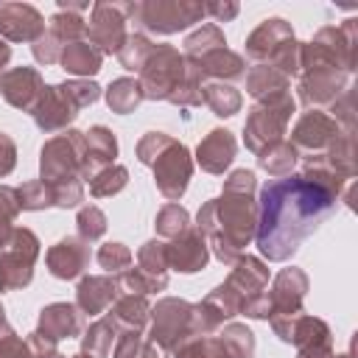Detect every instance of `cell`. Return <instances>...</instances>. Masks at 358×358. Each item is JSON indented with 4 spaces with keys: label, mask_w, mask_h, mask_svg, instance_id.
<instances>
[{
    "label": "cell",
    "mask_w": 358,
    "mask_h": 358,
    "mask_svg": "<svg viewBox=\"0 0 358 358\" xmlns=\"http://www.w3.org/2000/svg\"><path fill=\"white\" fill-rule=\"evenodd\" d=\"M344 179L324 165L305 159L302 173L271 179L257 201V246L263 257L288 260L299 243L333 213Z\"/></svg>",
    "instance_id": "cell-1"
},
{
    "label": "cell",
    "mask_w": 358,
    "mask_h": 358,
    "mask_svg": "<svg viewBox=\"0 0 358 358\" xmlns=\"http://www.w3.org/2000/svg\"><path fill=\"white\" fill-rule=\"evenodd\" d=\"M196 229L224 266H235L243 257V246H249L257 232V204L252 193L224 190L221 199H210L199 210Z\"/></svg>",
    "instance_id": "cell-2"
},
{
    "label": "cell",
    "mask_w": 358,
    "mask_h": 358,
    "mask_svg": "<svg viewBox=\"0 0 358 358\" xmlns=\"http://www.w3.org/2000/svg\"><path fill=\"white\" fill-rule=\"evenodd\" d=\"M81 165H84V131L67 129L42 145L39 179L50 185L53 207L67 210L84 199Z\"/></svg>",
    "instance_id": "cell-3"
},
{
    "label": "cell",
    "mask_w": 358,
    "mask_h": 358,
    "mask_svg": "<svg viewBox=\"0 0 358 358\" xmlns=\"http://www.w3.org/2000/svg\"><path fill=\"white\" fill-rule=\"evenodd\" d=\"M101 98V87L95 81H84V78H73L64 84H53L45 87L36 109H34V120L42 131H59L67 129L78 112L90 103H95Z\"/></svg>",
    "instance_id": "cell-4"
},
{
    "label": "cell",
    "mask_w": 358,
    "mask_h": 358,
    "mask_svg": "<svg viewBox=\"0 0 358 358\" xmlns=\"http://www.w3.org/2000/svg\"><path fill=\"white\" fill-rule=\"evenodd\" d=\"M294 109H296V103L288 92L277 95V98H268V101H257L249 109V117H246V126H243L246 148L252 154H260L271 143H280L285 129H288V120H291Z\"/></svg>",
    "instance_id": "cell-5"
},
{
    "label": "cell",
    "mask_w": 358,
    "mask_h": 358,
    "mask_svg": "<svg viewBox=\"0 0 358 358\" xmlns=\"http://www.w3.org/2000/svg\"><path fill=\"white\" fill-rule=\"evenodd\" d=\"M129 17H134L151 34H176L204 17V3H193V0L129 3Z\"/></svg>",
    "instance_id": "cell-6"
},
{
    "label": "cell",
    "mask_w": 358,
    "mask_h": 358,
    "mask_svg": "<svg viewBox=\"0 0 358 358\" xmlns=\"http://www.w3.org/2000/svg\"><path fill=\"white\" fill-rule=\"evenodd\" d=\"M187 62L185 56L171 45H154L151 56L145 59L140 70V87L143 98L148 101H168V95L185 81Z\"/></svg>",
    "instance_id": "cell-7"
},
{
    "label": "cell",
    "mask_w": 358,
    "mask_h": 358,
    "mask_svg": "<svg viewBox=\"0 0 358 358\" xmlns=\"http://www.w3.org/2000/svg\"><path fill=\"white\" fill-rule=\"evenodd\" d=\"M39 257V238L17 227L8 243L0 249V291H17L25 288L34 280V263Z\"/></svg>",
    "instance_id": "cell-8"
},
{
    "label": "cell",
    "mask_w": 358,
    "mask_h": 358,
    "mask_svg": "<svg viewBox=\"0 0 358 358\" xmlns=\"http://www.w3.org/2000/svg\"><path fill=\"white\" fill-rule=\"evenodd\" d=\"M151 333L148 341L159 347L162 352H173L182 341L193 338V305L185 299H159L151 308Z\"/></svg>",
    "instance_id": "cell-9"
},
{
    "label": "cell",
    "mask_w": 358,
    "mask_h": 358,
    "mask_svg": "<svg viewBox=\"0 0 358 358\" xmlns=\"http://www.w3.org/2000/svg\"><path fill=\"white\" fill-rule=\"evenodd\" d=\"M126 22H129V3H95L92 20L87 25V42L101 53H115L126 42Z\"/></svg>",
    "instance_id": "cell-10"
},
{
    "label": "cell",
    "mask_w": 358,
    "mask_h": 358,
    "mask_svg": "<svg viewBox=\"0 0 358 358\" xmlns=\"http://www.w3.org/2000/svg\"><path fill=\"white\" fill-rule=\"evenodd\" d=\"M151 168H154L157 190L168 201H179L182 193L187 190L190 176H193V159H190L187 145H182L179 140H171L168 148L151 162Z\"/></svg>",
    "instance_id": "cell-11"
},
{
    "label": "cell",
    "mask_w": 358,
    "mask_h": 358,
    "mask_svg": "<svg viewBox=\"0 0 358 358\" xmlns=\"http://www.w3.org/2000/svg\"><path fill=\"white\" fill-rule=\"evenodd\" d=\"M338 134H341V129H338V123H336L327 112L310 109V112H305V115L299 117V123L294 126V131H291V145H294L296 151H308V154L313 157V154H324V151L330 148V143H333Z\"/></svg>",
    "instance_id": "cell-12"
},
{
    "label": "cell",
    "mask_w": 358,
    "mask_h": 358,
    "mask_svg": "<svg viewBox=\"0 0 358 358\" xmlns=\"http://www.w3.org/2000/svg\"><path fill=\"white\" fill-rule=\"evenodd\" d=\"M308 291V277L299 268H282L274 277V285L268 291V302H271V316L268 319H291L305 313L302 310V299Z\"/></svg>",
    "instance_id": "cell-13"
},
{
    "label": "cell",
    "mask_w": 358,
    "mask_h": 358,
    "mask_svg": "<svg viewBox=\"0 0 358 358\" xmlns=\"http://www.w3.org/2000/svg\"><path fill=\"white\" fill-rule=\"evenodd\" d=\"M344 70L336 67H313V70H302V81H299V98L308 106H322V103H333L350 84H347Z\"/></svg>",
    "instance_id": "cell-14"
},
{
    "label": "cell",
    "mask_w": 358,
    "mask_h": 358,
    "mask_svg": "<svg viewBox=\"0 0 358 358\" xmlns=\"http://www.w3.org/2000/svg\"><path fill=\"white\" fill-rule=\"evenodd\" d=\"M0 92L14 109L34 115V109L45 92V84L34 67H11L8 73L0 76Z\"/></svg>",
    "instance_id": "cell-15"
},
{
    "label": "cell",
    "mask_w": 358,
    "mask_h": 358,
    "mask_svg": "<svg viewBox=\"0 0 358 358\" xmlns=\"http://www.w3.org/2000/svg\"><path fill=\"white\" fill-rule=\"evenodd\" d=\"M0 34L11 42L34 45L45 34V20L28 3H6V6H0Z\"/></svg>",
    "instance_id": "cell-16"
},
{
    "label": "cell",
    "mask_w": 358,
    "mask_h": 358,
    "mask_svg": "<svg viewBox=\"0 0 358 358\" xmlns=\"http://www.w3.org/2000/svg\"><path fill=\"white\" fill-rule=\"evenodd\" d=\"M48 271L59 280H76L87 263H90V243H84L78 235H67L59 243H53L45 255Z\"/></svg>",
    "instance_id": "cell-17"
},
{
    "label": "cell",
    "mask_w": 358,
    "mask_h": 358,
    "mask_svg": "<svg viewBox=\"0 0 358 358\" xmlns=\"http://www.w3.org/2000/svg\"><path fill=\"white\" fill-rule=\"evenodd\" d=\"M207 260H210L207 241L193 227L168 243V268H176L182 274H193V271H201L207 266Z\"/></svg>",
    "instance_id": "cell-18"
},
{
    "label": "cell",
    "mask_w": 358,
    "mask_h": 358,
    "mask_svg": "<svg viewBox=\"0 0 358 358\" xmlns=\"http://www.w3.org/2000/svg\"><path fill=\"white\" fill-rule=\"evenodd\" d=\"M120 294V277H84L76 288V308L87 316H98L106 313Z\"/></svg>",
    "instance_id": "cell-19"
},
{
    "label": "cell",
    "mask_w": 358,
    "mask_h": 358,
    "mask_svg": "<svg viewBox=\"0 0 358 358\" xmlns=\"http://www.w3.org/2000/svg\"><path fill=\"white\" fill-rule=\"evenodd\" d=\"M84 330V316L76 305H67V302H53L48 308H42L39 313V324H36V333L50 338V341H62V338H73Z\"/></svg>",
    "instance_id": "cell-20"
},
{
    "label": "cell",
    "mask_w": 358,
    "mask_h": 358,
    "mask_svg": "<svg viewBox=\"0 0 358 358\" xmlns=\"http://www.w3.org/2000/svg\"><path fill=\"white\" fill-rule=\"evenodd\" d=\"M294 39V31L285 20L274 17V20H266L260 28L252 31V36L246 39V56L255 62V64H266L285 42Z\"/></svg>",
    "instance_id": "cell-21"
},
{
    "label": "cell",
    "mask_w": 358,
    "mask_h": 358,
    "mask_svg": "<svg viewBox=\"0 0 358 358\" xmlns=\"http://www.w3.org/2000/svg\"><path fill=\"white\" fill-rule=\"evenodd\" d=\"M117 157V140L106 126H92L84 131V165H81V179H92L98 171L109 168Z\"/></svg>",
    "instance_id": "cell-22"
},
{
    "label": "cell",
    "mask_w": 358,
    "mask_h": 358,
    "mask_svg": "<svg viewBox=\"0 0 358 358\" xmlns=\"http://www.w3.org/2000/svg\"><path fill=\"white\" fill-rule=\"evenodd\" d=\"M238 143L232 137V131L227 129H213L196 148V162L207 171V173H224L232 159H235Z\"/></svg>",
    "instance_id": "cell-23"
},
{
    "label": "cell",
    "mask_w": 358,
    "mask_h": 358,
    "mask_svg": "<svg viewBox=\"0 0 358 358\" xmlns=\"http://www.w3.org/2000/svg\"><path fill=\"white\" fill-rule=\"evenodd\" d=\"M185 62H187V59H185ZM190 64L201 73V78H215V81H221V84L246 76V62H243V56L232 53L229 48H218V50H213V53H207V56H201V59H196V62H190Z\"/></svg>",
    "instance_id": "cell-24"
},
{
    "label": "cell",
    "mask_w": 358,
    "mask_h": 358,
    "mask_svg": "<svg viewBox=\"0 0 358 358\" xmlns=\"http://www.w3.org/2000/svg\"><path fill=\"white\" fill-rule=\"evenodd\" d=\"M227 282L241 294V299L246 302V299H252V296H257V294H263L266 291V285H268V268L263 266V260H257V257H241L235 266H232V274L227 277Z\"/></svg>",
    "instance_id": "cell-25"
},
{
    "label": "cell",
    "mask_w": 358,
    "mask_h": 358,
    "mask_svg": "<svg viewBox=\"0 0 358 358\" xmlns=\"http://www.w3.org/2000/svg\"><path fill=\"white\" fill-rule=\"evenodd\" d=\"M291 87V78H285L282 73H277L271 64H255L246 76V92L255 101H268L277 95H285Z\"/></svg>",
    "instance_id": "cell-26"
},
{
    "label": "cell",
    "mask_w": 358,
    "mask_h": 358,
    "mask_svg": "<svg viewBox=\"0 0 358 358\" xmlns=\"http://www.w3.org/2000/svg\"><path fill=\"white\" fill-rule=\"evenodd\" d=\"M101 59H103V56H101L90 42H84V39L64 45V48H62V56H59L62 67H64L70 76H76V78H81V76H95V73L101 70Z\"/></svg>",
    "instance_id": "cell-27"
},
{
    "label": "cell",
    "mask_w": 358,
    "mask_h": 358,
    "mask_svg": "<svg viewBox=\"0 0 358 358\" xmlns=\"http://www.w3.org/2000/svg\"><path fill=\"white\" fill-rule=\"evenodd\" d=\"M109 316L120 324V327H134V330H143L145 322L151 319V305L145 296L140 294H120L115 299V305L109 308Z\"/></svg>",
    "instance_id": "cell-28"
},
{
    "label": "cell",
    "mask_w": 358,
    "mask_h": 358,
    "mask_svg": "<svg viewBox=\"0 0 358 358\" xmlns=\"http://www.w3.org/2000/svg\"><path fill=\"white\" fill-rule=\"evenodd\" d=\"M115 336H117V322L106 313L98 322H92L90 330L81 336V352L90 358H109Z\"/></svg>",
    "instance_id": "cell-29"
},
{
    "label": "cell",
    "mask_w": 358,
    "mask_h": 358,
    "mask_svg": "<svg viewBox=\"0 0 358 358\" xmlns=\"http://www.w3.org/2000/svg\"><path fill=\"white\" fill-rule=\"evenodd\" d=\"M296 159H299V151H296L291 143H285V140L271 143L268 148H263V151L257 154L260 168H263V171H268V176H274V179L291 176V171H294Z\"/></svg>",
    "instance_id": "cell-30"
},
{
    "label": "cell",
    "mask_w": 358,
    "mask_h": 358,
    "mask_svg": "<svg viewBox=\"0 0 358 358\" xmlns=\"http://www.w3.org/2000/svg\"><path fill=\"white\" fill-rule=\"evenodd\" d=\"M201 101L213 109V115L218 117H229L241 109V92L232 84H221V81H210L201 87Z\"/></svg>",
    "instance_id": "cell-31"
},
{
    "label": "cell",
    "mask_w": 358,
    "mask_h": 358,
    "mask_svg": "<svg viewBox=\"0 0 358 358\" xmlns=\"http://www.w3.org/2000/svg\"><path fill=\"white\" fill-rule=\"evenodd\" d=\"M143 101H145V98H143V87H140V81H134V78H117V81H112L109 90H106V103H109V109L117 112V115L134 112Z\"/></svg>",
    "instance_id": "cell-32"
},
{
    "label": "cell",
    "mask_w": 358,
    "mask_h": 358,
    "mask_svg": "<svg viewBox=\"0 0 358 358\" xmlns=\"http://www.w3.org/2000/svg\"><path fill=\"white\" fill-rule=\"evenodd\" d=\"M218 48H227V39H224L221 28L218 25H201L196 34H190L185 39V59L196 62V59H201V56H207Z\"/></svg>",
    "instance_id": "cell-33"
},
{
    "label": "cell",
    "mask_w": 358,
    "mask_h": 358,
    "mask_svg": "<svg viewBox=\"0 0 358 358\" xmlns=\"http://www.w3.org/2000/svg\"><path fill=\"white\" fill-rule=\"evenodd\" d=\"M137 268L157 280H168V243L162 238L143 243L137 252Z\"/></svg>",
    "instance_id": "cell-34"
},
{
    "label": "cell",
    "mask_w": 358,
    "mask_h": 358,
    "mask_svg": "<svg viewBox=\"0 0 358 358\" xmlns=\"http://www.w3.org/2000/svg\"><path fill=\"white\" fill-rule=\"evenodd\" d=\"M154 227H157V235H159V238L173 241V238H179L185 229H190V215H187V210H185L182 204L168 201V204L157 213Z\"/></svg>",
    "instance_id": "cell-35"
},
{
    "label": "cell",
    "mask_w": 358,
    "mask_h": 358,
    "mask_svg": "<svg viewBox=\"0 0 358 358\" xmlns=\"http://www.w3.org/2000/svg\"><path fill=\"white\" fill-rule=\"evenodd\" d=\"M176 358H229L218 336H193L173 350Z\"/></svg>",
    "instance_id": "cell-36"
},
{
    "label": "cell",
    "mask_w": 358,
    "mask_h": 358,
    "mask_svg": "<svg viewBox=\"0 0 358 358\" xmlns=\"http://www.w3.org/2000/svg\"><path fill=\"white\" fill-rule=\"evenodd\" d=\"M129 182V171L123 165H109L103 171H98L92 179H90V193L95 199H103V196H115L126 187Z\"/></svg>",
    "instance_id": "cell-37"
},
{
    "label": "cell",
    "mask_w": 358,
    "mask_h": 358,
    "mask_svg": "<svg viewBox=\"0 0 358 358\" xmlns=\"http://www.w3.org/2000/svg\"><path fill=\"white\" fill-rule=\"evenodd\" d=\"M218 338L229 352V358H252L255 352V336L246 324H227Z\"/></svg>",
    "instance_id": "cell-38"
},
{
    "label": "cell",
    "mask_w": 358,
    "mask_h": 358,
    "mask_svg": "<svg viewBox=\"0 0 358 358\" xmlns=\"http://www.w3.org/2000/svg\"><path fill=\"white\" fill-rule=\"evenodd\" d=\"M151 50H154V45H151L143 34H129L126 42H123V48L117 50V59H120V64H123L126 70L140 73L143 64H145V59L151 56Z\"/></svg>",
    "instance_id": "cell-39"
},
{
    "label": "cell",
    "mask_w": 358,
    "mask_h": 358,
    "mask_svg": "<svg viewBox=\"0 0 358 358\" xmlns=\"http://www.w3.org/2000/svg\"><path fill=\"white\" fill-rule=\"evenodd\" d=\"M20 215V199H17V187L0 185V249L8 243V238L14 235V218Z\"/></svg>",
    "instance_id": "cell-40"
},
{
    "label": "cell",
    "mask_w": 358,
    "mask_h": 358,
    "mask_svg": "<svg viewBox=\"0 0 358 358\" xmlns=\"http://www.w3.org/2000/svg\"><path fill=\"white\" fill-rule=\"evenodd\" d=\"M17 199H20V210H45L53 207V190L48 182L34 179L17 187Z\"/></svg>",
    "instance_id": "cell-41"
},
{
    "label": "cell",
    "mask_w": 358,
    "mask_h": 358,
    "mask_svg": "<svg viewBox=\"0 0 358 358\" xmlns=\"http://www.w3.org/2000/svg\"><path fill=\"white\" fill-rule=\"evenodd\" d=\"M50 31L59 36L62 45H70V42H78L87 34V22L78 14H70V11L59 8V14L50 17Z\"/></svg>",
    "instance_id": "cell-42"
},
{
    "label": "cell",
    "mask_w": 358,
    "mask_h": 358,
    "mask_svg": "<svg viewBox=\"0 0 358 358\" xmlns=\"http://www.w3.org/2000/svg\"><path fill=\"white\" fill-rule=\"evenodd\" d=\"M76 224H78V238H81L84 243H92V241H98V238L106 232V215H103L95 204H84V207L78 210Z\"/></svg>",
    "instance_id": "cell-43"
},
{
    "label": "cell",
    "mask_w": 358,
    "mask_h": 358,
    "mask_svg": "<svg viewBox=\"0 0 358 358\" xmlns=\"http://www.w3.org/2000/svg\"><path fill=\"white\" fill-rule=\"evenodd\" d=\"M143 344H145V341H143V330L120 327V324H117V336H115V344H112L109 358H140Z\"/></svg>",
    "instance_id": "cell-44"
},
{
    "label": "cell",
    "mask_w": 358,
    "mask_h": 358,
    "mask_svg": "<svg viewBox=\"0 0 358 358\" xmlns=\"http://www.w3.org/2000/svg\"><path fill=\"white\" fill-rule=\"evenodd\" d=\"M98 263L101 268H106L109 274H123L131 266V252L123 243H103L98 249Z\"/></svg>",
    "instance_id": "cell-45"
},
{
    "label": "cell",
    "mask_w": 358,
    "mask_h": 358,
    "mask_svg": "<svg viewBox=\"0 0 358 358\" xmlns=\"http://www.w3.org/2000/svg\"><path fill=\"white\" fill-rule=\"evenodd\" d=\"M171 140H173V137H168V134H162V131H148V134L137 143V159H140L143 165H151V162L168 148Z\"/></svg>",
    "instance_id": "cell-46"
},
{
    "label": "cell",
    "mask_w": 358,
    "mask_h": 358,
    "mask_svg": "<svg viewBox=\"0 0 358 358\" xmlns=\"http://www.w3.org/2000/svg\"><path fill=\"white\" fill-rule=\"evenodd\" d=\"M34 59L39 62V64H56L59 62V56H62V42H59V36L53 34V31H45L34 45Z\"/></svg>",
    "instance_id": "cell-47"
},
{
    "label": "cell",
    "mask_w": 358,
    "mask_h": 358,
    "mask_svg": "<svg viewBox=\"0 0 358 358\" xmlns=\"http://www.w3.org/2000/svg\"><path fill=\"white\" fill-rule=\"evenodd\" d=\"M0 358H28L25 341L8 324L0 327Z\"/></svg>",
    "instance_id": "cell-48"
},
{
    "label": "cell",
    "mask_w": 358,
    "mask_h": 358,
    "mask_svg": "<svg viewBox=\"0 0 358 358\" xmlns=\"http://www.w3.org/2000/svg\"><path fill=\"white\" fill-rule=\"evenodd\" d=\"M25 347H28V358H56V355H59L56 341H50V338H45V336H39L36 330L28 336Z\"/></svg>",
    "instance_id": "cell-49"
},
{
    "label": "cell",
    "mask_w": 358,
    "mask_h": 358,
    "mask_svg": "<svg viewBox=\"0 0 358 358\" xmlns=\"http://www.w3.org/2000/svg\"><path fill=\"white\" fill-rule=\"evenodd\" d=\"M17 165V145L8 134L0 131V176H8Z\"/></svg>",
    "instance_id": "cell-50"
},
{
    "label": "cell",
    "mask_w": 358,
    "mask_h": 358,
    "mask_svg": "<svg viewBox=\"0 0 358 358\" xmlns=\"http://www.w3.org/2000/svg\"><path fill=\"white\" fill-rule=\"evenodd\" d=\"M204 14H213L218 22H224V20H232V17L238 14V6H235V3H229V6H221V3H207V6H204Z\"/></svg>",
    "instance_id": "cell-51"
},
{
    "label": "cell",
    "mask_w": 358,
    "mask_h": 358,
    "mask_svg": "<svg viewBox=\"0 0 358 358\" xmlns=\"http://www.w3.org/2000/svg\"><path fill=\"white\" fill-rule=\"evenodd\" d=\"M296 358H336L333 344H316V347H302Z\"/></svg>",
    "instance_id": "cell-52"
},
{
    "label": "cell",
    "mask_w": 358,
    "mask_h": 358,
    "mask_svg": "<svg viewBox=\"0 0 358 358\" xmlns=\"http://www.w3.org/2000/svg\"><path fill=\"white\" fill-rule=\"evenodd\" d=\"M140 358H165V352H162L159 347H154L151 341H145L143 350H140Z\"/></svg>",
    "instance_id": "cell-53"
},
{
    "label": "cell",
    "mask_w": 358,
    "mask_h": 358,
    "mask_svg": "<svg viewBox=\"0 0 358 358\" xmlns=\"http://www.w3.org/2000/svg\"><path fill=\"white\" fill-rule=\"evenodd\" d=\"M8 59H11V48H8V45H6L3 39H0V73L6 70V64H8Z\"/></svg>",
    "instance_id": "cell-54"
},
{
    "label": "cell",
    "mask_w": 358,
    "mask_h": 358,
    "mask_svg": "<svg viewBox=\"0 0 358 358\" xmlns=\"http://www.w3.org/2000/svg\"><path fill=\"white\" fill-rule=\"evenodd\" d=\"M56 358H64V355H62V352H59V355H56ZM70 358H90V355H84V352H78V355H70Z\"/></svg>",
    "instance_id": "cell-55"
},
{
    "label": "cell",
    "mask_w": 358,
    "mask_h": 358,
    "mask_svg": "<svg viewBox=\"0 0 358 358\" xmlns=\"http://www.w3.org/2000/svg\"><path fill=\"white\" fill-rule=\"evenodd\" d=\"M6 324V313H3V308H0V327Z\"/></svg>",
    "instance_id": "cell-56"
},
{
    "label": "cell",
    "mask_w": 358,
    "mask_h": 358,
    "mask_svg": "<svg viewBox=\"0 0 358 358\" xmlns=\"http://www.w3.org/2000/svg\"><path fill=\"white\" fill-rule=\"evenodd\" d=\"M336 358H350V355H336Z\"/></svg>",
    "instance_id": "cell-57"
}]
</instances>
